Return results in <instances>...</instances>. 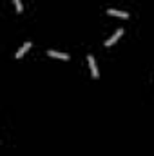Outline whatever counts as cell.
<instances>
[{
  "instance_id": "1",
  "label": "cell",
  "mask_w": 154,
  "mask_h": 156,
  "mask_svg": "<svg viewBox=\"0 0 154 156\" xmlns=\"http://www.w3.org/2000/svg\"><path fill=\"white\" fill-rule=\"evenodd\" d=\"M87 62H89V67H91V75L93 78H98V67H96V62H94V56L93 55H87Z\"/></svg>"
},
{
  "instance_id": "2",
  "label": "cell",
  "mask_w": 154,
  "mask_h": 156,
  "mask_svg": "<svg viewBox=\"0 0 154 156\" xmlns=\"http://www.w3.org/2000/svg\"><path fill=\"white\" fill-rule=\"evenodd\" d=\"M31 47H33V44H31V42H26V44H24V45H22V47H20L18 51H16L15 58H22V56H24V55H26V53H27V51H29Z\"/></svg>"
},
{
  "instance_id": "3",
  "label": "cell",
  "mask_w": 154,
  "mask_h": 156,
  "mask_svg": "<svg viewBox=\"0 0 154 156\" xmlns=\"http://www.w3.org/2000/svg\"><path fill=\"white\" fill-rule=\"evenodd\" d=\"M121 35H123V27H120V29H116V33H114V35H113V37H111L109 40H107V42H105V45H107V47H111V45H113V44H114V42H116L118 38H120Z\"/></svg>"
},
{
  "instance_id": "4",
  "label": "cell",
  "mask_w": 154,
  "mask_h": 156,
  "mask_svg": "<svg viewBox=\"0 0 154 156\" xmlns=\"http://www.w3.org/2000/svg\"><path fill=\"white\" fill-rule=\"evenodd\" d=\"M47 55H49V56H53V58H60V60H69V55H67V53H58V51H53V49H49V51H47Z\"/></svg>"
},
{
  "instance_id": "5",
  "label": "cell",
  "mask_w": 154,
  "mask_h": 156,
  "mask_svg": "<svg viewBox=\"0 0 154 156\" xmlns=\"http://www.w3.org/2000/svg\"><path fill=\"white\" fill-rule=\"evenodd\" d=\"M111 16H118V18H129V13L127 11H120V9H109L107 11Z\"/></svg>"
},
{
  "instance_id": "6",
  "label": "cell",
  "mask_w": 154,
  "mask_h": 156,
  "mask_svg": "<svg viewBox=\"0 0 154 156\" xmlns=\"http://www.w3.org/2000/svg\"><path fill=\"white\" fill-rule=\"evenodd\" d=\"M15 2V7H16V13H22V2L20 0H13Z\"/></svg>"
}]
</instances>
